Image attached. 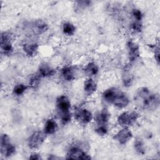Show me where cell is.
I'll use <instances>...</instances> for the list:
<instances>
[{
    "mask_svg": "<svg viewBox=\"0 0 160 160\" xmlns=\"http://www.w3.org/2000/svg\"><path fill=\"white\" fill-rule=\"evenodd\" d=\"M56 107L61 123L63 125L69 123L72 119V114L71 112V104L68 96L65 95L58 96L56 101Z\"/></svg>",
    "mask_w": 160,
    "mask_h": 160,
    "instance_id": "obj_2",
    "label": "cell"
},
{
    "mask_svg": "<svg viewBox=\"0 0 160 160\" xmlns=\"http://www.w3.org/2000/svg\"><path fill=\"white\" fill-rule=\"evenodd\" d=\"M56 73L55 69L49 64L44 62L39 65L38 74L41 78H49Z\"/></svg>",
    "mask_w": 160,
    "mask_h": 160,
    "instance_id": "obj_16",
    "label": "cell"
},
{
    "mask_svg": "<svg viewBox=\"0 0 160 160\" xmlns=\"http://www.w3.org/2000/svg\"><path fill=\"white\" fill-rule=\"evenodd\" d=\"M40 78L41 77L39 76V75L38 73L36 75L32 76L29 80V85L32 87H35V86H38Z\"/></svg>",
    "mask_w": 160,
    "mask_h": 160,
    "instance_id": "obj_28",
    "label": "cell"
},
{
    "mask_svg": "<svg viewBox=\"0 0 160 160\" xmlns=\"http://www.w3.org/2000/svg\"><path fill=\"white\" fill-rule=\"evenodd\" d=\"M129 104V99L128 96L124 92L119 90L112 104L119 109H123L128 106Z\"/></svg>",
    "mask_w": 160,
    "mask_h": 160,
    "instance_id": "obj_12",
    "label": "cell"
},
{
    "mask_svg": "<svg viewBox=\"0 0 160 160\" xmlns=\"http://www.w3.org/2000/svg\"><path fill=\"white\" fill-rule=\"evenodd\" d=\"M66 159H91V157L85 151L76 145L71 146L67 151Z\"/></svg>",
    "mask_w": 160,
    "mask_h": 160,
    "instance_id": "obj_7",
    "label": "cell"
},
{
    "mask_svg": "<svg viewBox=\"0 0 160 160\" xmlns=\"http://www.w3.org/2000/svg\"><path fill=\"white\" fill-rule=\"evenodd\" d=\"M128 56L131 62L136 61L140 57V48L134 41L130 39L126 43Z\"/></svg>",
    "mask_w": 160,
    "mask_h": 160,
    "instance_id": "obj_9",
    "label": "cell"
},
{
    "mask_svg": "<svg viewBox=\"0 0 160 160\" xmlns=\"http://www.w3.org/2000/svg\"><path fill=\"white\" fill-rule=\"evenodd\" d=\"M91 4V1H79L75 2V10L76 11H82L89 7Z\"/></svg>",
    "mask_w": 160,
    "mask_h": 160,
    "instance_id": "obj_25",
    "label": "cell"
},
{
    "mask_svg": "<svg viewBox=\"0 0 160 160\" xmlns=\"http://www.w3.org/2000/svg\"><path fill=\"white\" fill-rule=\"evenodd\" d=\"M12 36L11 32L8 31L1 32L0 39V49L1 54L3 56L11 55L13 51Z\"/></svg>",
    "mask_w": 160,
    "mask_h": 160,
    "instance_id": "obj_3",
    "label": "cell"
},
{
    "mask_svg": "<svg viewBox=\"0 0 160 160\" xmlns=\"http://www.w3.org/2000/svg\"><path fill=\"white\" fill-rule=\"evenodd\" d=\"M132 16L134 18V20L138 21H142V18H143V14L141 12V11L139 9H133L131 12Z\"/></svg>",
    "mask_w": 160,
    "mask_h": 160,
    "instance_id": "obj_27",
    "label": "cell"
},
{
    "mask_svg": "<svg viewBox=\"0 0 160 160\" xmlns=\"http://www.w3.org/2000/svg\"><path fill=\"white\" fill-rule=\"evenodd\" d=\"M134 101L137 105L148 110L156 109L160 102L159 95L152 93L149 89L145 87H142L138 90Z\"/></svg>",
    "mask_w": 160,
    "mask_h": 160,
    "instance_id": "obj_1",
    "label": "cell"
},
{
    "mask_svg": "<svg viewBox=\"0 0 160 160\" xmlns=\"http://www.w3.org/2000/svg\"><path fill=\"white\" fill-rule=\"evenodd\" d=\"M139 117L138 112L135 111H124L118 115L117 122L122 127H129L134 124L138 121Z\"/></svg>",
    "mask_w": 160,
    "mask_h": 160,
    "instance_id": "obj_4",
    "label": "cell"
},
{
    "mask_svg": "<svg viewBox=\"0 0 160 160\" xmlns=\"http://www.w3.org/2000/svg\"><path fill=\"white\" fill-rule=\"evenodd\" d=\"M39 48L38 44L32 41H28L22 44V49L29 56H34L36 54Z\"/></svg>",
    "mask_w": 160,
    "mask_h": 160,
    "instance_id": "obj_15",
    "label": "cell"
},
{
    "mask_svg": "<svg viewBox=\"0 0 160 160\" xmlns=\"http://www.w3.org/2000/svg\"><path fill=\"white\" fill-rule=\"evenodd\" d=\"M62 31L65 35L71 36L74 35L76 32V27L70 22H65L62 24Z\"/></svg>",
    "mask_w": 160,
    "mask_h": 160,
    "instance_id": "obj_22",
    "label": "cell"
},
{
    "mask_svg": "<svg viewBox=\"0 0 160 160\" xmlns=\"http://www.w3.org/2000/svg\"><path fill=\"white\" fill-rule=\"evenodd\" d=\"M29 159H33V160H40V159H42V158L41 156H40V154L36 153V152H34V153H32L31 154L29 157Z\"/></svg>",
    "mask_w": 160,
    "mask_h": 160,
    "instance_id": "obj_30",
    "label": "cell"
},
{
    "mask_svg": "<svg viewBox=\"0 0 160 160\" xmlns=\"http://www.w3.org/2000/svg\"><path fill=\"white\" fill-rule=\"evenodd\" d=\"M132 138V133L128 127H122L114 135V139L119 144L124 145L129 142Z\"/></svg>",
    "mask_w": 160,
    "mask_h": 160,
    "instance_id": "obj_10",
    "label": "cell"
},
{
    "mask_svg": "<svg viewBox=\"0 0 160 160\" xmlns=\"http://www.w3.org/2000/svg\"><path fill=\"white\" fill-rule=\"evenodd\" d=\"M28 87L24 84L19 83L15 85L12 89V93L14 95L17 96H20L22 95L27 90Z\"/></svg>",
    "mask_w": 160,
    "mask_h": 160,
    "instance_id": "obj_24",
    "label": "cell"
},
{
    "mask_svg": "<svg viewBox=\"0 0 160 160\" xmlns=\"http://www.w3.org/2000/svg\"><path fill=\"white\" fill-rule=\"evenodd\" d=\"M74 116L77 122L82 125L89 124L94 118L92 112L89 110L82 108L76 109Z\"/></svg>",
    "mask_w": 160,
    "mask_h": 160,
    "instance_id": "obj_8",
    "label": "cell"
},
{
    "mask_svg": "<svg viewBox=\"0 0 160 160\" xmlns=\"http://www.w3.org/2000/svg\"><path fill=\"white\" fill-rule=\"evenodd\" d=\"M84 73L89 77H92L97 75L99 72V67L94 62H89L84 68Z\"/></svg>",
    "mask_w": 160,
    "mask_h": 160,
    "instance_id": "obj_21",
    "label": "cell"
},
{
    "mask_svg": "<svg viewBox=\"0 0 160 160\" xmlns=\"http://www.w3.org/2000/svg\"><path fill=\"white\" fill-rule=\"evenodd\" d=\"M58 128V126L56 121L52 118H49L47 119L44 123L43 132L46 135H51L57 131Z\"/></svg>",
    "mask_w": 160,
    "mask_h": 160,
    "instance_id": "obj_17",
    "label": "cell"
},
{
    "mask_svg": "<svg viewBox=\"0 0 160 160\" xmlns=\"http://www.w3.org/2000/svg\"><path fill=\"white\" fill-rule=\"evenodd\" d=\"M130 28L131 30L136 32V33H139L142 30V21H138L134 20L130 24Z\"/></svg>",
    "mask_w": 160,
    "mask_h": 160,
    "instance_id": "obj_26",
    "label": "cell"
},
{
    "mask_svg": "<svg viewBox=\"0 0 160 160\" xmlns=\"http://www.w3.org/2000/svg\"><path fill=\"white\" fill-rule=\"evenodd\" d=\"M133 81L134 76L130 69L125 68V69L123 70V72L122 74V82L124 86L126 88L130 87L132 84Z\"/></svg>",
    "mask_w": 160,
    "mask_h": 160,
    "instance_id": "obj_20",
    "label": "cell"
},
{
    "mask_svg": "<svg viewBox=\"0 0 160 160\" xmlns=\"http://www.w3.org/2000/svg\"><path fill=\"white\" fill-rule=\"evenodd\" d=\"M134 148L136 152L141 155L145 154V146L142 139L140 138H136L134 142Z\"/></svg>",
    "mask_w": 160,
    "mask_h": 160,
    "instance_id": "obj_23",
    "label": "cell"
},
{
    "mask_svg": "<svg viewBox=\"0 0 160 160\" xmlns=\"http://www.w3.org/2000/svg\"><path fill=\"white\" fill-rule=\"evenodd\" d=\"M111 114L108 109L106 108H102L97 112L94 118L96 126H108V122Z\"/></svg>",
    "mask_w": 160,
    "mask_h": 160,
    "instance_id": "obj_11",
    "label": "cell"
},
{
    "mask_svg": "<svg viewBox=\"0 0 160 160\" xmlns=\"http://www.w3.org/2000/svg\"><path fill=\"white\" fill-rule=\"evenodd\" d=\"M46 134L43 131H36L28 138V146L31 149L39 148L45 141Z\"/></svg>",
    "mask_w": 160,
    "mask_h": 160,
    "instance_id": "obj_6",
    "label": "cell"
},
{
    "mask_svg": "<svg viewBox=\"0 0 160 160\" xmlns=\"http://www.w3.org/2000/svg\"><path fill=\"white\" fill-rule=\"evenodd\" d=\"M61 75L66 81H72L76 78V69L74 66H65L61 69Z\"/></svg>",
    "mask_w": 160,
    "mask_h": 160,
    "instance_id": "obj_13",
    "label": "cell"
},
{
    "mask_svg": "<svg viewBox=\"0 0 160 160\" xmlns=\"http://www.w3.org/2000/svg\"><path fill=\"white\" fill-rule=\"evenodd\" d=\"M83 89L87 96H91L96 91L97 84L92 78H89L84 82Z\"/></svg>",
    "mask_w": 160,
    "mask_h": 160,
    "instance_id": "obj_18",
    "label": "cell"
},
{
    "mask_svg": "<svg viewBox=\"0 0 160 160\" xmlns=\"http://www.w3.org/2000/svg\"><path fill=\"white\" fill-rule=\"evenodd\" d=\"M154 54L155 61H156L157 64L159 65V49L158 46L155 48Z\"/></svg>",
    "mask_w": 160,
    "mask_h": 160,
    "instance_id": "obj_29",
    "label": "cell"
},
{
    "mask_svg": "<svg viewBox=\"0 0 160 160\" xmlns=\"http://www.w3.org/2000/svg\"><path fill=\"white\" fill-rule=\"evenodd\" d=\"M119 90L116 88L112 87L106 89L102 94L103 99L109 104H112L118 91Z\"/></svg>",
    "mask_w": 160,
    "mask_h": 160,
    "instance_id": "obj_19",
    "label": "cell"
},
{
    "mask_svg": "<svg viewBox=\"0 0 160 160\" xmlns=\"http://www.w3.org/2000/svg\"><path fill=\"white\" fill-rule=\"evenodd\" d=\"M1 154L4 158H9L16 152V146L12 143L9 136L2 134L0 139Z\"/></svg>",
    "mask_w": 160,
    "mask_h": 160,
    "instance_id": "obj_5",
    "label": "cell"
},
{
    "mask_svg": "<svg viewBox=\"0 0 160 160\" xmlns=\"http://www.w3.org/2000/svg\"><path fill=\"white\" fill-rule=\"evenodd\" d=\"M31 29L34 34L40 35L48 31V25L42 20H36L32 22Z\"/></svg>",
    "mask_w": 160,
    "mask_h": 160,
    "instance_id": "obj_14",
    "label": "cell"
}]
</instances>
